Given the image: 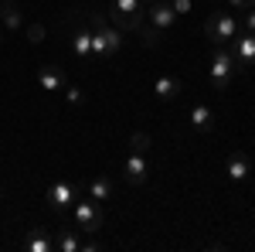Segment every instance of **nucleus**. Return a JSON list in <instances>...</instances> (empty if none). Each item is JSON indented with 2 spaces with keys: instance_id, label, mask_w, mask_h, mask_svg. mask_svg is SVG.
<instances>
[{
  "instance_id": "nucleus-20",
  "label": "nucleus",
  "mask_w": 255,
  "mask_h": 252,
  "mask_svg": "<svg viewBox=\"0 0 255 252\" xmlns=\"http://www.w3.org/2000/svg\"><path fill=\"white\" fill-rule=\"evenodd\" d=\"M249 7H255V0H225V10H232V14H242V10H249Z\"/></svg>"
},
{
  "instance_id": "nucleus-10",
  "label": "nucleus",
  "mask_w": 255,
  "mask_h": 252,
  "mask_svg": "<svg viewBox=\"0 0 255 252\" xmlns=\"http://www.w3.org/2000/svg\"><path fill=\"white\" fill-rule=\"evenodd\" d=\"M215 123H218V113L208 102H194V106H191V126H194L197 133H211Z\"/></svg>"
},
{
  "instance_id": "nucleus-25",
  "label": "nucleus",
  "mask_w": 255,
  "mask_h": 252,
  "mask_svg": "<svg viewBox=\"0 0 255 252\" xmlns=\"http://www.w3.org/2000/svg\"><path fill=\"white\" fill-rule=\"evenodd\" d=\"M143 3H153V0H143Z\"/></svg>"
},
{
  "instance_id": "nucleus-19",
  "label": "nucleus",
  "mask_w": 255,
  "mask_h": 252,
  "mask_svg": "<svg viewBox=\"0 0 255 252\" xmlns=\"http://www.w3.org/2000/svg\"><path fill=\"white\" fill-rule=\"evenodd\" d=\"M242 31H249V34H255V7H249V10H242Z\"/></svg>"
},
{
  "instance_id": "nucleus-26",
  "label": "nucleus",
  "mask_w": 255,
  "mask_h": 252,
  "mask_svg": "<svg viewBox=\"0 0 255 252\" xmlns=\"http://www.w3.org/2000/svg\"><path fill=\"white\" fill-rule=\"evenodd\" d=\"M0 7H3V0H0Z\"/></svg>"
},
{
  "instance_id": "nucleus-17",
  "label": "nucleus",
  "mask_w": 255,
  "mask_h": 252,
  "mask_svg": "<svg viewBox=\"0 0 255 252\" xmlns=\"http://www.w3.org/2000/svg\"><path fill=\"white\" fill-rule=\"evenodd\" d=\"M109 194H113V181L109 174H99L92 184H89V198H96V201H109Z\"/></svg>"
},
{
  "instance_id": "nucleus-12",
  "label": "nucleus",
  "mask_w": 255,
  "mask_h": 252,
  "mask_svg": "<svg viewBox=\"0 0 255 252\" xmlns=\"http://www.w3.org/2000/svg\"><path fill=\"white\" fill-rule=\"evenodd\" d=\"M180 92H184V82H180V78H174V75H157L153 78V96L163 99V102H174Z\"/></svg>"
},
{
  "instance_id": "nucleus-3",
  "label": "nucleus",
  "mask_w": 255,
  "mask_h": 252,
  "mask_svg": "<svg viewBox=\"0 0 255 252\" xmlns=\"http://www.w3.org/2000/svg\"><path fill=\"white\" fill-rule=\"evenodd\" d=\"M109 20L119 24L123 31H139L146 24V3L143 0H113Z\"/></svg>"
},
{
  "instance_id": "nucleus-16",
  "label": "nucleus",
  "mask_w": 255,
  "mask_h": 252,
  "mask_svg": "<svg viewBox=\"0 0 255 252\" xmlns=\"http://www.w3.org/2000/svg\"><path fill=\"white\" fill-rule=\"evenodd\" d=\"M72 51H75L82 61H92V31L79 27V31L72 34Z\"/></svg>"
},
{
  "instance_id": "nucleus-9",
  "label": "nucleus",
  "mask_w": 255,
  "mask_h": 252,
  "mask_svg": "<svg viewBox=\"0 0 255 252\" xmlns=\"http://www.w3.org/2000/svg\"><path fill=\"white\" fill-rule=\"evenodd\" d=\"M232 58H235L238 68H249V65H255V34H249V31H238L235 38H232Z\"/></svg>"
},
{
  "instance_id": "nucleus-18",
  "label": "nucleus",
  "mask_w": 255,
  "mask_h": 252,
  "mask_svg": "<svg viewBox=\"0 0 255 252\" xmlns=\"http://www.w3.org/2000/svg\"><path fill=\"white\" fill-rule=\"evenodd\" d=\"M0 20H3V27H7V31H17L20 24H24L20 7H17V3H3V7H0Z\"/></svg>"
},
{
  "instance_id": "nucleus-5",
  "label": "nucleus",
  "mask_w": 255,
  "mask_h": 252,
  "mask_svg": "<svg viewBox=\"0 0 255 252\" xmlns=\"http://www.w3.org/2000/svg\"><path fill=\"white\" fill-rule=\"evenodd\" d=\"M72 215H75V225H79L85 235H96L106 222V212H102V201L96 198H85V201H75L72 205Z\"/></svg>"
},
{
  "instance_id": "nucleus-23",
  "label": "nucleus",
  "mask_w": 255,
  "mask_h": 252,
  "mask_svg": "<svg viewBox=\"0 0 255 252\" xmlns=\"http://www.w3.org/2000/svg\"><path fill=\"white\" fill-rule=\"evenodd\" d=\"M27 34H31V41H34V44H38V41L44 38V27H41V24H31V27H27Z\"/></svg>"
},
{
  "instance_id": "nucleus-15",
  "label": "nucleus",
  "mask_w": 255,
  "mask_h": 252,
  "mask_svg": "<svg viewBox=\"0 0 255 252\" xmlns=\"http://www.w3.org/2000/svg\"><path fill=\"white\" fill-rule=\"evenodd\" d=\"M79 249H82L79 229H58L55 232V252H79Z\"/></svg>"
},
{
  "instance_id": "nucleus-2",
  "label": "nucleus",
  "mask_w": 255,
  "mask_h": 252,
  "mask_svg": "<svg viewBox=\"0 0 255 252\" xmlns=\"http://www.w3.org/2000/svg\"><path fill=\"white\" fill-rule=\"evenodd\" d=\"M238 31H242V24H238V17L232 14V10H215V14H208V20H204V34H208V41L211 44H232V38H235Z\"/></svg>"
},
{
  "instance_id": "nucleus-24",
  "label": "nucleus",
  "mask_w": 255,
  "mask_h": 252,
  "mask_svg": "<svg viewBox=\"0 0 255 252\" xmlns=\"http://www.w3.org/2000/svg\"><path fill=\"white\" fill-rule=\"evenodd\" d=\"M3 3H17V0H3Z\"/></svg>"
},
{
  "instance_id": "nucleus-7",
  "label": "nucleus",
  "mask_w": 255,
  "mask_h": 252,
  "mask_svg": "<svg viewBox=\"0 0 255 252\" xmlns=\"http://www.w3.org/2000/svg\"><path fill=\"white\" fill-rule=\"evenodd\" d=\"M146 24H150L153 31H160V34L174 31L177 10L170 7V0H153V3H146Z\"/></svg>"
},
{
  "instance_id": "nucleus-1",
  "label": "nucleus",
  "mask_w": 255,
  "mask_h": 252,
  "mask_svg": "<svg viewBox=\"0 0 255 252\" xmlns=\"http://www.w3.org/2000/svg\"><path fill=\"white\" fill-rule=\"evenodd\" d=\"M119 48H123V31L109 27V20L102 14H92V61L113 58Z\"/></svg>"
},
{
  "instance_id": "nucleus-4",
  "label": "nucleus",
  "mask_w": 255,
  "mask_h": 252,
  "mask_svg": "<svg viewBox=\"0 0 255 252\" xmlns=\"http://www.w3.org/2000/svg\"><path fill=\"white\" fill-rule=\"evenodd\" d=\"M235 72H238V65H235V58H232V51H228L225 44H218L215 55H211V89H215V92H225V89L232 85Z\"/></svg>"
},
{
  "instance_id": "nucleus-11",
  "label": "nucleus",
  "mask_w": 255,
  "mask_h": 252,
  "mask_svg": "<svg viewBox=\"0 0 255 252\" xmlns=\"http://www.w3.org/2000/svg\"><path fill=\"white\" fill-rule=\"evenodd\" d=\"M225 174H228V181H235V184L249 181L252 177V160L242 154V150H235V154L228 157V164H225Z\"/></svg>"
},
{
  "instance_id": "nucleus-8",
  "label": "nucleus",
  "mask_w": 255,
  "mask_h": 252,
  "mask_svg": "<svg viewBox=\"0 0 255 252\" xmlns=\"http://www.w3.org/2000/svg\"><path fill=\"white\" fill-rule=\"evenodd\" d=\"M123 177H126V184H143L146 177H150V164H146V150H139V147H129V157H126V164H123Z\"/></svg>"
},
{
  "instance_id": "nucleus-13",
  "label": "nucleus",
  "mask_w": 255,
  "mask_h": 252,
  "mask_svg": "<svg viewBox=\"0 0 255 252\" xmlns=\"http://www.w3.org/2000/svg\"><path fill=\"white\" fill-rule=\"evenodd\" d=\"M24 249L27 252H55V235L48 229H31L24 239Z\"/></svg>"
},
{
  "instance_id": "nucleus-6",
  "label": "nucleus",
  "mask_w": 255,
  "mask_h": 252,
  "mask_svg": "<svg viewBox=\"0 0 255 252\" xmlns=\"http://www.w3.org/2000/svg\"><path fill=\"white\" fill-rule=\"evenodd\" d=\"M48 205L55 208V212H68L75 201H79V188H75V181H68V177H58L55 184H48Z\"/></svg>"
},
{
  "instance_id": "nucleus-14",
  "label": "nucleus",
  "mask_w": 255,
  "mask_h": 252,
  "mask_svg": "<svg viewBox=\"0 0 255 252\" xmlns=\"http://www.w3.org/2000/svg\"><path fill=\"white\" fill-rule=\"evenodd\" d=\"M38 82H41L44 92H61L65 89V72H61L58 65H44L38 72Z\"/></svg>"
},
{
  "instance_id": "nucleus-22",
  "label": "nucleus",
  "mask_w": 255,
  "mask_h": 252,
  "mask_svg": "<svg viewBox=\"0 0 255 252\" xmlns=\"http://www.w3.org/2000/svg\"><path fill=\"white\" fill-rule=\"evenodd\" d=\"M170 7L177 10V17H184V14H191V7H194V3H191V0H170Z\"/></svg>"
},
{
  "instance_id": "nucleus-21",
  "label": "nucleus",
  "mask_w": 255,
  "mask_h": 252,
  "mask_svg": "<svg viewBox=\"0 0 255 252\" xmlns=\"http://www.w3.org/2000/svg\"><path fill=\"white\" fill-rule=\"evenodd\" d=\"M65 96H68V102H72V106H79V102H85V92H82L79 85H65Z\"/></svg>"
}]
</instances>
